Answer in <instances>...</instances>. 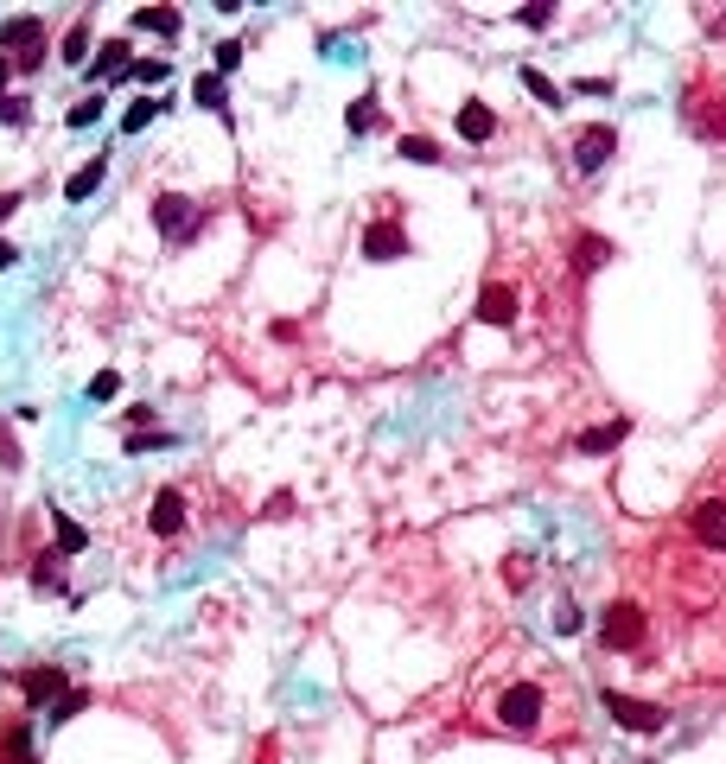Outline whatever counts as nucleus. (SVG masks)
Segmentation results:
<instances>
[{"label":"nucleus","mask_w":726,"mask_h":764,"mask_svg":"<svg viewBox=\"0 0 726 764\" xmlns=\"http://www.w3.org/2000/svg\"><path fill=\"white\" fill-rule=\"evenodd\" d=\"M484 720L510 739H535V745H567L580 726V701L567 688V675L555 669H516L491 682V701H484Z\"/></svg>","instance_id":"f257e3e1"},{"label":"nucleus","mask_w":726,"mask_h":764,"mask_svg":"<svg viewBox=\"0 0 726 764\" xmlns=\"http://www.w3.org/2000/svg\"><path fill=\"white\" fill-rule=\"evenodd\" d=\"M650 637H656V612L637 593H618L599 612V644L612 656H650Z\"/></svg>","instance_id":"f03ea898"},{"label":"nucleus","mask_w":726,"mask_h":764,"mask_svg":"<svg viewBox=\"0 0 726 764\" xmlns=\"http://www.w3.org/2000/svg\"><path fill=\"white\" fill-rule=\"evenodd\" d=\"M682 542L701 561H726V491L720 484H701L695 497L682 503Z\"/></svg>","instance_id":"7ed1b4c3"},{"label":"nucleus","mask_w":726,"mask_h":764,"mask_svg":"<svg viewBox=\"0 0 726 764\" xmlns=\"http://www.w3.org/2000/svg\"><path fill=\"white\" fill-rule=\"evenodd\" d=\"M147 529L160 535L166 548L192 542L198 535V484H160V491H153V510H147Z\"/></svg>","instance_id":"20e7f679"},{"label":"nucleus","mask_w":726,"mask_h":764,"mask_svg":"<svg viewBox=\"0 0 726 764\" xmlns=\"http://www.w3.org/2000/svg\"><path fill=\"white\" fill-rule=\"evenodd\" d=\"M0 58L13 64V77H32L45 64V20L39 13H13L0 20Z\"/></svg>","instance_id":"39448f33"},{"label":"nucleus","mask_w":726,"mask_h":764,"mask_svg":"<svg viewBox=\"0 0 726 764\" xmlns=\"http://www.w3.org/2000/svg\"><path fill=\"white\" fill-rule=\"evenodd\" d=\"M682 121L701 134V141H726V90L714 77H701L695 90L682 96Z\"/></svg>","instance_id":"423d86ee"},{"label":"nucleus","mask_w":726,"mask_h":764,"mask_svg":"<svg viewBox=\"0 0 726 764\" xmlns=\"http://www.w3.org/2000/svg\"><path fill=\"white\" fill-rule=\"evenodd\" d=\"M599 701H605V714L625 726V733H663V726H669V707H656V701H631L625 688H605Z\"/></svg>","instance_id":"0eeeda50"},{"label":"nucleus","mask_w":726,"mask_h":764,"mask_svg":"<svg viewBox=\"0 0 726 764\" xmlns=\"http://www.w3.org/2000/svg\"><path fill=\"white\" fill-rule=\"evenodd\" d=\"M478 319H484V325H497V332H510V325L523 319V287L504 281V274H491V281L478 287Z\"/></svg>","instance_id":"6e6552de"},{"label":"nucleus","mask_w":726,"mask_h":764,"mask_svg":"<svg viewBox=\"0 0 726 764\" xmlns=\"http://www.w3.org/2000/svg\"><path fill=\"white\" fill-rule=\"evenodd\" d=\"M198 223H204V211L192 198H179V191H160V198H153V230H160L166 242H192Z\"/></svg>","instance_id":"1a4fd4ad"},{"label":"nucleus","mask_w":726,"mask_h":764,"mask_svg":"<svg viewBox=\"0 0 726 764\" xmlns=\"http://www.w3.org/2000/svg\"><path fill=\"white\" fill-rule=\"evenodd\" d=\"M64 688H71V675H64L58 663H32V669L20 675V701H26V707H51Z\"/></svg>","instance_id":"9d476101"},{"label":"nucleus","mask_w":726,"mask_h":764,"mask_svg":"<svg viewBox=\"0 0 726 764\" xmlns=\"http://www.w3.org/2000/svg\"><path fill=\"white\" fill-rule=\"evenodd\" d=\"M612 153H618V128H612V121H593V128L574 141V166H580V172H599Z\"/></svg>","instance_id":"9b49d317"},{"label":"nucleus","mask_w":726,"mask_h":764,"mask_svg":"<svg viewBox=\"0 0 726 764\" xmlns=\"http://www.w3.org/2000/svg\"><path fill=\"white\" fill-rule=\"evenodd\" d=\"M363 255H370V262H402V255H408L402 223H395V217H376L370 230H363Z\"/></svg>","instance_id":"f8f14e48"},{"label":"nucleus","mask_w":726,"mask_h":764,"mask_svg":"<svg viewBox=\"0 0 726 764\" xmlns=\"http://www.w3.org/2000/svg\"><path fill=\"white\" fill-rule=\"evenodd\" d=\"M491 134H497L491 102H478V96H472V102H459V141H472V147H478V141H491Z\"/></svg>","instance_id":"ddd939ff"},{"label":"nucleus","mask_w":726,"mask_h":764,"mask_svg":"<svg viewBox=\"0 0 726 764\" xmlns=\"http://www.w3.org/2000/svg\"><path fill=\"white\" fill-rule=\"evenodd\" d=\"M128 64H134V45L128 39H109L90 58V83H115V71H128Z\"/></svg>","instance_id":"4468645a"},{"label":"nucleus","mask_w":726,"mask_h":764,"mask_svg":"<svg viewBox=\"0 0 726 764\" xmlns=\"http://www.w3.org/2000/svg\"><path fill=\"white\" fill-rule=\"evenodd\" d=\"M0 764H32V726L0 720Z\"/></svg>","instance_id":"2eb2a0df"},{"label":"nucleus","mask_w":726,"mask_h":764,"mask_svg":"<svg viewBox=\"0 0 726 764\" xmlns=\"http://www.w3.org/2000/svg\"><path fill=\"white\" fill-rule=\"evenodd\" d=\"M567 262H574V274L586 281L593 268H605V262H612V242H605V236H574V255H567Z\"/></svg>","instance_id":"dca6fc26"},{"label":"nucleus","mask_w":726,"mask_h":764,"mask_svg":"<svg viewBox=\"0 0 726 764\" xmlns=\"http://www.w3.org/2000/svg\"><path fill=\"white\" fill-rule=\"evenodd\" d=\"M128 26H141V32H160V39H172V32L185 26V13L179 7H134V20Z\"/></svg>","instance_id":"f3484780"},{"label":"nucleus","mask_w":726,"mask_h":764,"mask_svg":"<svg viewBox=\"0 0 726 764\" xmlns=\"http://www.w3.org/2000/svg\"><path fill=\"white\" fill-rule=\"evenodd\" d=\"M625 433H631V421H605V427H586L580 433V453H612V446H625Z\"/></svg>","instance_id":"a211bd4d"},{"label":"nucleus","mask_w":726,"mask_h":764,"mask_svg":"<svg viewBox=\"0 0 726 764\" xmlns=\"http://www.w3.org/2000/svg\"><path fill=\"white\" fill-rule=\"evenodd\" d=\"M102 172H109V153H96L90 166L77 172V179H64V198L71 204H83V198H96V185H102Z\"/></svg>","instance_id":"6ab92c4d"},{"label":"nucleus","mask_w":726,"mask_h":764,"mask_svg":"<svg viewBox=\"0 0 726 764\" xmlns=\"http://www.w3.org/2000/svg\"><path fill=\"white\" fill-rule=\"evenodd\" d=\"M51 535H58V554H83V548H90V529L71 523L64 510H51Z\"/></svg>","instance_id":"aec40b11"},{"label":"nucleus","mask_w":726,"mask_h":764,"mask_svg":"<svg viewBox=\"0 0 726 764\" xmlns=\"http://www.w3.org/2000/svg\"><path fill=\"white\" fill-rule=\"evenodd\" d=\"M32 580H39V593H64V554H39Z\"/></svg>","instance_id":"412c9836"},{"label":"nucleus","mask_w":726,"mask_h":764,"mask_svg":"<svg viewBox=\"0 0 726 764\" xmlns=\"http://www.w3.org/2000/svg\"><path fill=\"white\" fill-rule=\"evenodd\" d=\"M402 160H414V166H440V141H427V134H402Z\"/></svg>","instance_id":"4be33fe9"},{"label":"nucleus","mask_w":726,"mask_h":764,"mask_svg":"<svg viewBox=\"0 0 726 764\" xmlns=\"http://www.w3.org/2000/svg\"><path fill=\"white\" fill-rule=\"evenodd\" d=\"M83 58H90V20H77L71 32H64V64H71V71H77Z\"/></svg>","instance_id":"5701e85b"},{"label":"nucleus","mask_w":726,"mask_h":764,"mask_svg":"<svg viewBox=\"0 0 726 764\" xmlns=\"http://www.w3.org/2000/svg\"><path fill=\"white\" fill-rule=\"evenodd\" d=\"M192 96H198V109H223V77L211 71V77H198L192 83Z\"/></svg>","instance_id":"b1692460"},{"label":"nucleus","mask_w":726,"mask_h":764,"mask_svg":"<svg viewBox=\"0 0 726 764\" xmlns=\"http://www.w3.org/2000/svg\"><path fill=\"white\" fill-rule=\"evenodd\" d=\"M77 707H90V694H83V688H64V694H58V701H51V720H58V726H64V720H71V714H77Z\"/></svg>","instance_id":"393cba45"},{"label":"nucleus","mask_w":726,"mask_h":764,"mask_svg":"<svg viewBox=\"0 0 726 764\" xmlns=\"http://www.w3.org/2000/svg\"><path fill=\"white\" fill-rule=\"evenodd\" d=\"M153 115H160V102H147V96H141V102H128V115H121V128H128V134H141Z\"/></svg>","instance_id":"a878e982"},{"label":"nucleus","mask_w":726,"mask_h":764,"mask_svg":"<svg viewBox=\"0 0 726 764\" xmlns=\"http://www.w3.org/2000/svg\"><path fill=\"white\" fill-rule=\"evenodd\" d=\"M344 121H351V134H370V121H376V96H357Z\"/></svg>","instance_id":"bb28decb"},{"label":"nucleus","mask_w":726,"mask_h":764,"mask_svg":"<svg viewBox=\"0 0 726 764\" xmlns=\"http://www.w3.org/2000/svg\"><path fill=\"white\" fill-rule=\"evenodd\" d=\"M523 83H529V96H535V102H548V109L561 102V90H555V83H548L542 71H523Z\"/></svg>","instance_id":"cd10ccee"},{"label":"nucleus","mask_w":726,"mask_h":764,"mask_svg":"<svg viewBox=\"0 0 726 764\" xmlns=\"http://www.w3.org/2000/svg\"><path fill=\"white\" fill-rule=\"evenodd\" d=\"M128 77H134V83H160V77H172V71H166L160 58H134V64H128Z\"/></svg>","instance_id":"c85d7f7f"},{"label":"nucleus","mask_w":726,"mask_h":764,"mask_svg":"<svg viewBox=\"0 0 726 764\" xmlns=\"http://www.w3.org/2000/svg\"><path fill=\"white\" fill-rule=\"evenodd\" d=\"M96 115H102V96H83V102H77V109H71V115H64V121H71V128H90V121H96Z\"/></svg>","instance_id":"c756f323"},{"label":"nucleus","mask_w":726,"mask_h":764,"mask_svg":"<svg viewBox=\"0 0 726 764\" xmlns=\"http://www.w3.org/2000/svg\"><path fill=\"white\" fill-rule=\"evenodd\" d=\"M0 121H32V96H0Z\"/></svg>","instance_id":"7c9ffc66"},{"label":"nucleus","mask_w":726,"mask_h":764,"mask_svg":"<svg viewBox=\"0 0 726 764\" xmlns=\"http://www.w3.org/2000/svg\"><path fill=\"white\" fill-rule=\"evenodd\" d=\"M160 446H172V433H128V453H160Z\"/></svg>","instance_id":"2f4dec72"},{"label":"nucleus","mask_w":726,"mask_h":764,"mask_svg":"<svg viewBox=\"0 0 726 764\" xmlns=\"http://www.w3.org/2000/svg\"><path fill=\"white\" fill-rule=\"evenodd\" d=\"M548 20H555V7H548V0H542V7H523V13H516V26H529V32H542Z\"/></svg>","instance_id":"473e14b6"},{"label":"nucleus","mask_w":726,"mask_h":764,"mask_svg":"<svg viewBox=\"0 0 726 764\" xmlns=\"http://www.w3.org/2000/svg\"><path fill=\"white\" fill-rule=\"evenodd\" d=\"M236 64H242V45H236V39H223V45H217V77H230Z\"/></svg>","instance_id":"72a5a7b5"},{"label":"nucleus","mask_w":726,"mask_h":764,"mask_svg":"<svg viewBox=\"0 0 726 764\" xmlns=\"http://www.w3.org/2000/svg\"><path fill=\"white\" fill-rule=\"evenodd\" d=\"M115 389H121V376H115V370H96V382H90V395H96V402H109Z\"/></svg>","instance_id":"f704fd0d"},{"label":"nucleus","mask_w":726,"mask_h":764,"mask_svg":"<svg viewBox=\"0 0 726 764\" xmlns=\"http://www.w3.org/2000/svg\"><path fill=\"white\" fill-rule=\"evenodd\" d=\"M0 465H7V472H20V446H13L7 427H0Z\"/></svg>","instance_id":"c9c22d12"},{"label":"nucleus","mask_w":726,"mask_h":764,"mask_svg":"<svg viewBox=\"0 0 726 764\" xmlns=\"http://www.w3.org/2000/svg\"><path fill=\"white\" fill-rule=\"evenodd\" d=\"M13 211H20V191H0V223H7Z\"/></svg>","instance_id":"e433bc0d"},{"label":"nucleus","mask_w":726,"mask_h":764,"mask_svg":"<svg viewBox=\"0 0 726 764\" xmlns=\"http://www.w3.org/2000/svg\"><path fill=\"white\" fill-rule=\"evenodd\" d=\"M20 262V249H13V242H0V268H13Z\"/></svg>","instance_id":"4c0bfd02"},{"label":"nucleus","mask_w":726,"mask_h":764,"mask_svg":"<svg viewBox=\"0 0 726 764\" xmlns=\"http://www.w3.org/2000/svg\"><path fill=\"white\" fill-rule=\"evenodd\" d=\"M7 77H13V64H7V58H0V96H7Z\"/></svg>","instance_id":"58836bf2"}]
</instances>
